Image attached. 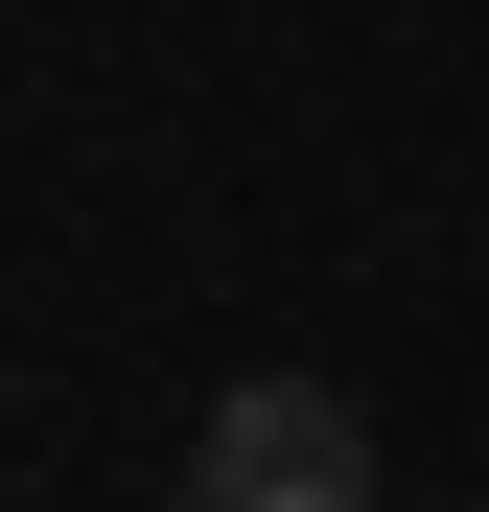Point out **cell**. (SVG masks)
Returning a JSON list of instances; mask_svg holds the SVG:
<instances>
[{
    "mask_svg": "<svg viewBox=\"0 0 489 512\" xmlns=\"http://www.w3.org/2000/svg\"><path fill=\"white\" fill-rule=\"evenodd\" d=\"M187 512H373V419L326 373H233L187 419Z\"/></svg>",
    "mask_w": 489,
    "mask_h": 512,
    "instance_id": "6da1fadb",
    "label": "cell"
},
{
    "mask_svg": "<svg viewBox=\"0 0 489 512\" xmlns=\"http://www.w3.org/2000/svg\"><path fill=\"white\" fill-rule=\"evenodd\" d=\"M466 512H489V489H466Z\"/></svg>",
    "mask_w": 489,
    "mask_h": 512,
    "instance_id": "7a4b0ae2",
    "label": "cell"
}]
</instances>
